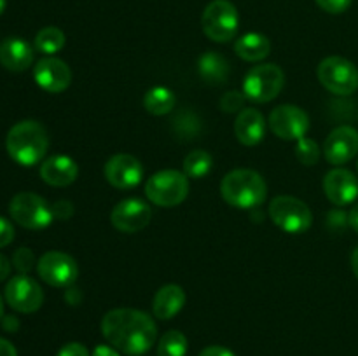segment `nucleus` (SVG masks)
Wrapping results in <instances>:
<instances>
[{"instance_id":"obj_1","label":"nucleus","mask_w":358,"mask_h":356,"mask_svg":"<svg viewBox=\"0 0 358 356\" xmlns=\"http://www.w3.org/2000/svg\"><path fill=\"white\" fill-rule=\"evenodd\" d=\"M101 334L117 351L138 356L149 351L157 337L152 318L138 309H112L101 320Z\"/></svg>"},{"instance_id":"obj_2","label":"nucleus","mask_w":358,"mask_h":356,"mask_svg":"<svg viewBox=\"0 0 358 356\" xmlns=\"http://www.w3.org/2000/svg\"><path fill=\"white\" fill-rule=\"evenodd\" d=\"M49 147V136L44 126L37 121H21L9 129L6 149L10 159L21 166H34L41 163Z\"/></svg>"},{"instance_id":"obj_3","label":"nucleus","mask_w":358,"mask_h":356,"mask_svg":"<svg viewBox=\"0 0 358 356\" xmlns=\"http://www.w3.org/2000/svg\"><path fill=\"white\" fill-rule=\"evenodd\" d=\"M220 194L229 206L240 209L257 208L268 195V185L264 178L254 170H233L224 177L220 184Z\"/></svg>"},{"instance_id":"obj_4","label":"nucleus","mask_w":358,"mask_h":356,"mask_svg":"<svg viewBox=\"0 0 358 356\" xmlns=\"http://www.w3.org/2000/svg\"><path fill=\"white\" fill-rule=\"evenodd\" d=\"M145 194L154 205L171 208L187 198L189 177L177 170H163L147 180Z\"/></svg>"},{"instance_id":"obj_5","label":"nucleus","mask_w":358,"mask_h":356,"mask_svg":"<svg viewBox=\"0 0 358 356\" xmlns=\"http://www.w3.org/2000/svg\"><path fill=\"white\" fill-rule=\"evenodd\" d=\"M285 86V73L278 65L264 63L257 65L245 75L243 94L255 103H268L282 93Z\"/></svg>"},{"instance_id":"obj_6","label":"nucleus","mask_w":358,"mask_h":356,"mask_svg":"<svg viewBox=\"0 0 358 356\" xmlns=\"http://www.w3.org/2000/svg\"><path fill=\"white\" fill-rule=\"evenodd\" d=\"M269 216L276 227L289 234H301L313 223V213L306 202L292 195H276L269 205Z\"/></svg>"},{"instance_id":"obj_7","label":"nucleus","mask_w":358,"mask_h":356,"mask_svg":"<svg viewBox=\"0 0 358 356\" xmlns=\"http://www.w3.org/2000/svg\"><path fill=\"white\" fill-rule=\"evenodd\" d=\"M203 31L213 42H229L240 27L238 9L229 0H213L205 7L201 17Z\"/></svg>"},{"instance_id":"obj_8","label":"nucleus","mask_w":358,"mask_h":356,"mask_svg":"<svg viewBox=\"0 0 358 356\" xmlns=\"http://www.w3.org/2000/svg\"><path fill=\"white\" fill-rule=\"evenodd\" d=\"M9 213L21 227L31 230L45 229L55 220L52 206L34 192H20L14 195L9 205Z\"/></svg>"},{"instance_id":"obj_9","label":"nucleus","mask_w":358,"mask_h":356,"mask_svg":"<svg viewBox=\"0 0 358 356\" xmlns=\"http://www.w3.org/2000/svg\"><path fill=\"white\" fill-rule=\"evenodd\" d=\"M318 80L331 93L348 96L358 89V70L352 61L341 56H329L318 65Z\"/></svg>"},{"instance_id":"obj_10","label":"nucleus","mask_w":358,"mask_h":356,"mask_svg":"<svg viewBox=\"0 0 358 356\" xmlns=\"http://www.w3.org/2000/svg\"><path fill=\"white\" fill-rule=\"evenodd\" d=\"M37 272L48 285L56 288H70L79 278V265L69 253L48 251L37 262Z\"/></svg>"},{"instance_id":"obj_11","label":"nucleus","mask_w":358,"mask_h":356,"mask_svg":"<svg viewBox=\"0 0 358 356\" xmlns=\"http://www.w3.org/2000/svg\"><path fill=\"white\" fill-rule=\"evenodd\" d=\"M269 128L282 140H301L310 129V117L296 105H280L269 115Z\"/></svg>"},{"instance_id":"obj_12","label":"nucleus","mask_w":358,"mask_h":356,"mask_svg":"<svg viewBox=\"0 0 358 356\" xmlns=\"http://www.w3.org/2000/svg\"><path fill=\"white\" fill-rule=\"evenodd\" d=\"M6 300L14 311L27 314L35 313L44 302V292L41 285L28 274H17L7 283Z\"/></svg>"},{"instance_id":"obj_13","label":"nucleus","mask_w":358,"mask_h":356,"mask_svg":"<svg viewBox=\"0 0 358 356\" xmlns=\"http://www.w3.org/2000/svg\"><path fill=\"white\" fill-rule=\"evenodd\" d=\"M152 218V209L145 201L136 198L122 199L121 202L114 206L110 213L112 225L117 230L126 234L138 232L145 229Z\"/></svg>"},{"instance_id":"obj_14","label":"nucleus","mask_w":358,"mask_h":356,"mask_svg":"<svg viewBox=\"0 0 358 356\" xmlns=\"http://www.w3.org/2000/svg\"><path fill=\"white\" fill-rule=\"evenodd\" d=\"M105 178L115 188H135L143 178L142 163L129 154H115L105 164Z\"/></svg>"},{"instance_id":"obj_15","label":"nucleus","mask_w":358,"mask_h":356,"mask_svg":"<svg viewBox=\"0 0 358 356\" xmlns=\"http://www.w3.org/2000/svg\"><path fill=\"white\" fill-rule=\"evenodd\" d=\"M358 154V131L352 126H339L324 143V156L334 166H341Z\"/></svg>"},{"instance_id":"obj_16","label":"nucleus","mask_w":358,"mask_h":356,"mask_svg":"<svg viewBox=\"0 0 358 356\" xmlns=\"http://www.w3.org/2000/svg\"><path fill=\"white\" fill-rule=\"evenodd\" d=\"M34 79L38 87H42L48 93H63L72 82V72L69 65L58 58H42L37 61L34 68Z\"/></svg>"},{"instance_id":"obj_17","label":"nucleus","mask_w":358,"mask_h":356,"mask_svg":"<svg viewBox=\"0 0 358 356\" xmlns=\"http://www.w3.org/2000/svg\"><path fill=\"white\" fill-rule=\"evenodd\" d=\"M324 191L332 205H352L358 198V178L350 170L334 168V170L325 175Z\"/></svg>"},{"instance_id":"obj_18","label":"nucleus","mask_w":358,"mask_h":356,"mask_svg":"<svg viewBox=\"0 0 358 356\" xmlns=\"http://www.w3.org/2000/svg\"><path fill=\"white\" fill-rule=\"evenodd\" d=\"M79 175V166L69 156H52L41 166V178L52 187H66Z\"/></svg>"},{"instance_id":"obj_19","label":"nucleus","mask_w":358,"mask_h":356,"mask_svg":"<svg viewBox=\"0 0 358 356\" xmlns=\"http://www.w3.org/2000/svg\"><path fill=\"white\" fill-rule=\"evenodd\" d=\"M234 135L238 142L243 145L252 147L262 142L266 136V119L255 108H243L238 112L236 122H234Z\"/></svg>"},{"instance_id":"obj_20","label":"nucleus","mask_w":358,"mask_h":356,"mask_svg":"<svg viewBox=\"0 0 358 356\" xmlns=\"http://www.w3.org/2000/svg\"><path fill=\"white\" fill-rule=\"evenodd\" d=\"M34 61V49L20 37H9L0 44V63L10 72H24Z\"/></svg>"},{"instance_id":"obj_21","label":"nucleus","mask_w":358,"mask_h":356,"mask_svg":"<svg viewBox=\"0 0 358 356\" xmlns=\"http://www.w3.org/2000/svg\"><path fill=\"white\" fill-rule=\"evenodd\" d=\"M185 293L178 285H164L156 292L152 300V313L159 320H171L182 311Z\"/></svg>"},{"instance_id":"obj_22","label":"nucleus","mask_w":358,"mask_h":356,"mask_svg":"<svg viewBox=\"0 0 358 356\" xmlns=\"http://www.w3.org/2000/svg\"><path fill=\"white\" fill-rule=\"evenodd\" d=\"M198 70L199 75L206 84L220 86V84H226L227 79H229L231 66L229 61L222 54H219L217 51H208L199 58Z\"/></svg>"},{"instance_id":"obj_23","label":"nucleus","mask_w":358,"mask_h":356,"mask_svg":"<svg viewBox=\"0 0 358 356\" xmlns=\"http://www.w3.org/2000/svg\"><path fill=\"white\" fill-rule=\"evenodd\" d=\"M234 51L245 61H261L271 51V44L266 35L252 31V34H245L240 37L234 44Z\"/></svg>"},{"instance_id":"obj_24","label":"nucleus","mask_w":358,"mask_h":356,"mask_svg":"<svg viewBox=\"0 0 358 356\" xmlns=\"http://www.w3.org/2000/svg\"><path fill=\"white\" fill-rule=\"evenodd\" d=\"M175 103H177V98H175L173 91L163 86L149 89L145 93V98H143V107L152 115L170 114L175 108Z\"/></svg>"},{"instance_id":"obj_25","label":"nucleus","mask_w":358,"mask_h":356,"mask_svg":"<svg viewBox=\"0 0 358 356\" xmlns=\"http://www.w3.org/2000/svg\"><path fill=\"white\" fill-rule=\"evenodd\" d=\"M212 156L203 149L192 150V152L187 154V157L184 159V173L187 175L189 178H194V180L206 177V175L212 171Z\"/></svg>"},{"instance_id":"obj_26","label":"nucleus","mask_w":358,"mask_h":356,"mask_svg":"<svg viewBox=\"0 0 358 356\" xmlns=\"http://www.w3.org/2000/svg\"><path fill=\"white\" fill-rule=\"evenodd\" d=\"M65 45V34L56 27H45L35 35V49L51 56L62 51Z\"/></svg>"},{"instance_id":"obj_27","label":"nucleus","mask_w":358,"mask_h":356,"mask_svg":"<svg viewBox=\"0 0 358 356\" xmlns=\"http://www.w3.org/2000/svg\"><path fill=\"white\" fill-rule=\"evenodd\" d=\"M187 355V339L182 332L168 330L161 337L157 346V356H185Z\"/></svg>"},{"instance_id":"obj_28","label":"nucleus","mask_w":358,"mask_h":356,"mask_svg":"<svg viewBox=\"0 0 358 356\" xmlns=\"http://www.w3.org/2000/svg\"><path fill=\"white\" fill-rule=\"evenodd\" d=\"M296 156L299 163L304 164V166H315L318 159H320V147H318L315 140L304 136V138L297 140Z\"/></svg>"},{"instance_id":"obj_29","label":"nucleus","mask_w":358,"mask_h":356,"mask_svg":"<svg viewBox=\"0 0 358 356\" xmlns=\"http://www.w3.org/2000/svg\"><path fill=\"white\" fill-rule=\"evenodd\" d=\"M175 126V135L182 136L187 135V138H192V136L199 135V119L196 115L189 114V112H184V114H178L177 117L173 119Z\"/></svg>"},{"instance_id":"obj_30","label":"nucleus","mask_w":358,"mask_h":356,"mask_svg":"<svg viewBox=\"0 0 358 356\" xmlns=\"http://www.w3.org/2000/svg\"><path fill=\"white\" fill-rule=\"evenodd\" d=\"M13 262H14V267H16L21 274H28L35 264L34 251L27 246L20 248V250H16V253H14Z\"/></svg>"},{"instance_id":"obj_31","label":"nucleus","mask_w":358,"mask_h":356,"mask_svg":"<svg viewBox=\"0 0 358 356\" xmlns=\"http://www.w3.org/2000/svg\"><path fill=\"white\" fill-rule=\"evenodd\" d=\"M245 100H247V96L241 94L240 91H229V93L224 94L222 100H220V108H222L224 112H227V114L241 112L245 107Z\"/></svg>"},{"instance_id":"obj_32","label":"nucleus","mask_w":358,"mask_h":356,"mask_svg":"<svg viewBox=\"0 0 358 356\" xmlns=\"http://www.w3.org/2000/svg\"><path fill=\"white\" fill-rule=\"evenodd\" d=\"M320 9H324L329 14H341L348 10L352 6V0H315Z\"/></svg>"},{"instance_id":"obj_33","label":"nucleus","mask_w":358,"mask_h":356,"mask_svg":"<svg viewBox=\"0 0 358 356\" xmlns=\"http://www.w3.org/2000/svg\"><path fill=\"white\" fill-rule=\"evenodd\" d=\"M14 239V227L9 220L0 216V248L7 246Z\"/></svg>"},{"instance_id":"obj_34","label":"nucleus","mask_w":358,"mask_h":356,"mask_svg":"<svg viewBox=\"0 0 358 356\" xmlns=\"http://www.w3.org/2000/svg\"><path fill=\"white\" fill-rule=\"evenodd\" d=\"M56 356H90L86 346L79 344V342H70V344H65L58 351Z\"/></svg>"},{"instance_id":"obj_35","label":"nucleus","mask_w":358,"mask_h":356,"mask_svg":"<svg viewBox=\"0 0 358 356\" xmlns=\"http://www.w3.org/2000/svg\"><path fill=\"white\" fill-rule=\"evenodd\" d=\"M52 213H55V218L58 220H66L72 216L73 208L70 201H58L52 205Z\"/></svg>"},{"instance_id":"obj_36","label":"nucleus","mask_w":358,"mask_h":356,"mask_svg":"<svg viewBox=\"0 0 358 356\" xmlns=\"http://www.w3.org/2000/svg\"><path fill=\"white\" fill-rule=\"evenodd\" d=\"M199 356H236L231 349L222 348V346H210V348H205Z\"/></svg>"},{"instance_id":"obj_37","label":"nucleus","mask_w":358,"mask_h":356,"mask_svg":"<svg viewBox=\"0 0 358 356\" xmlns=\"http://www.w3.org/2000/svg\"><path fill=\"white\" fill-rule=\"evenodd\" d=\"M93 356H121V355H119L117 349H115L114 346L110 348V346H107V344H100L94 348Z\"/></svg>"},{"instance_id":"obj_38","label":"nucleus","mask_w":358,"mask_h":356,"mask_svg":"<svg viewBox=\"0 0 358 356\" xmlns=\"http://www.w3.org/2000/svg\"><path fill=\"white\" fill-rule=\"evenodd\" d=\"M0 356H17L16 348L2 337H0Z\"/></svg>"},{"instance_id":"obj_39","label":"nucleus","mask_w":358,"mask_h":356,"mask_svg":"<svg viewBox=\"0 0 358 356\" xmlns=\"http://www.w3.org/2000/svg\"><path fill=\"white\" fill-rule=\"evenodd\" d=\"M9 272H10L9 260H7V257H3V255L0 253V281H3V279L7 278Z\"/></svg>"},{"instance_id":"obj_40","label":"nucleus","mask_w":358,"mask_h":356,"mask_svg":"<svg viewBox=\"0 0 358 356\" xmlns=\"http://www.w3.org/2000/svg\"><path fill=\"white\" fill-rule=\"evenodd\" d=\"M17 327H20V323H17V320L14 316H6L3 318V328L9 332H16Z\"/></svg>"},{"instance_id":"obj_41","label":"nucleus","mask_w":358,"mask_h":356,"mask_svg":"<svg viewBox=\"0 0 358 356\" xmlns=\"http://www.w3.org/2000/svg\"><path fill=\"white\" fill-rule=\"evenodd\" d=\"M348 222H350V225H352L353 229H355L357 232H358V202H357L355 206H353V208H352V212H350Z\"/></svg>"},{"instance_id":"obj_42","label":"nucleus","mask_w":358,"mask_h":356,"mask_svg":"<svg viewBox=\"0 0 358 356\" xmlns=\"http://www.w3.org/2000/svg\"><path fill=\"white\" fill-rule=\"evenodd\" d=\"M352 269L353 272H355V276L358 278V246L353 250L352 253Z\"/></svg>"},{"instance_id":"obj_43","label":"nucleus","mask_w":358,"mask_h":356,"mask_svg":"<svg viewBox=\"0 0 358 356\" xmlns=\"http://www.w3.org/2000/svg\"><path fill=\"white\" fill-rule=\"evenodd\" d=\"M3 318V300H2V295H0V320Z\"/></svg>"},{"instance_id":"obj_44","label":"nucleus","mask_w":358,"mask_h":356,"mask_svg":"<svg viewBox=\"0 0 358 356\" xmlns=\"http://www.w3.org/2000/svg\"><path fill=\"white\" fill-rule=\"evenodd\" d=\"M6 6H7L6 0H0V14H2L3 10H6Z\"/></svg>"}]
</instances>
